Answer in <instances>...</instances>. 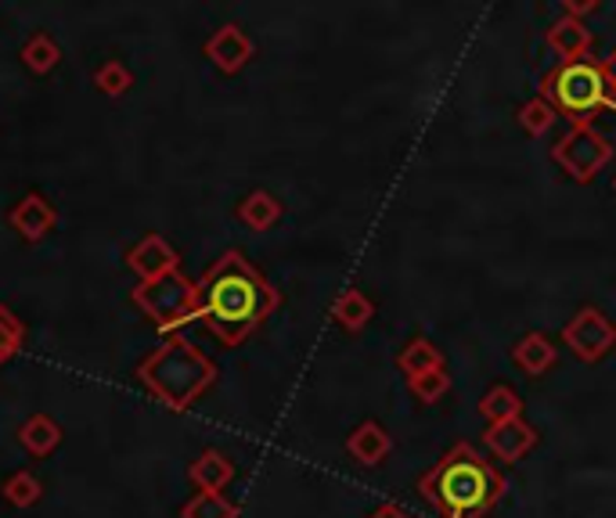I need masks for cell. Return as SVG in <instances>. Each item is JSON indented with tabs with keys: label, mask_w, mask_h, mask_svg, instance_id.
<instances>
[{
	"label": "cell",
	"mask_w": 616,
	"mask_h": 518,
	"mask_svg": "<svg viewBox=\"0 0 616 518\" xmlns=\"http://www.w3.org/2000/svg\"><path fill=\"white\" fill-rule=\"evenodd\" d=\"M397 367L404 371L408 379H419V374H425V371L443 367V353H440L437 342L411 339V342H404V350L397 353Z\"/></svg>",
	"instance_id": "cell-19"
},
{
	"label": "cell",
	"mask_w": 616,
	"mask_h": 518,
	"mask_svg": "<svg viewBox=\"0 0 616 518\" xmlns=\"http://www.w3.org/2000/svg\"><path fill=\"white\" fill-rule=\"evenodd\" d=\"M544 40H548V48L558 54V62H581V58H587V51L595 48L592 29H587L584 22H577V19H566V14L548 25Z\"/></svg>",
	"instance_id": "cell-13"
},
{
	"label": "cell",
	"mask_w": 616,
	"mask_h": 518,
	"mask_svg": "<svg viewBox=\"0 0 616 518\" xmlns=\"http://www.w3.org/2000/svg\"><path fill=\"white\" fill-rule=\"evenodd\" d=\"M278 307L281 292L238 249H227L195 284V321L224 345H242Z\"/></svg>",
	"instance_id": "cell-1"
},
{
	"label": "cell",
	"mask_w": 616,
	"mask_h": 518,
	"mask_svg": "<svg viewBox=\"0 0 616 518\" xmlns=\"http://www.w3.org/2000/svg\"><path fill=\"white\" fill-rule=\"evenodd\" d=\"M368 518H414L404 504H393V500H386V504H379L376 511H371Z\"/></svg>",
	"instance_id": "cell-30"
},
{
	"label": "cell",
	"mask_w": 616,
	"mask_h": 518,
	"mask_svg": "<svg viewBox=\"0 0 616 518\" xmlns=\"http://www.w3.org/2000/svg\"><path fill=\"white\" fill-rule=\"evenodd\" d=\"M22 62H25V69H33L37 76H48V72L59 69L62 48L48 33H33L30 40L22 43Z\"/></svg>",
	"instance_id": "cell-21"
},
{
	"label": "cell",
	"mask_w": 616,
	"mask_h": 518,
	"mask_svg": "<svg viewBox=\"0 0 616 518\" xmlns=\"http://www.w3.org/2000/svg\"><path fill=\"white\" fill-rule=\"evenodd\" d=\"M480 414L486 417L491 425L497 422H509V417H523V396L515 393L512 385H491L486 393L480 396Z\"/></svg>",
	"instance_id": "cell-20"
},
{
	"label": "cell",
	"mask_w": 616,
	"mask_h": 518,
	"mask_svg": "<svg viewBox=\"0 0 616 518\" xmlns=\"http://www.w3.org/2000/svg\"><path fill=\"white\" fill-rule=\"evenodd\" d=\"M134 307L152 317V324L166 331V335H177L181 324L195 321V284L184 278L181 270L163 273L155 281H137V288L131 292Z\"/></svg>",
	"instance_id": "cell-5"
},
{
	"label": "cell",
	"mask_w": 616,
	"mask_h": 518,
	"mask_svg": "<svg viewBox=\"0 0 616 518\" xmlns=\"http://www.w3.org/2000/svg\"><path fill=\"white\" fill-rule=\"evenodd\" d=\"M281 213H285V206L270 191H249L238 201V220L249 230H270L281 220Z\"/></svg>",
	"instance_id": "cell-18"
},
{
	"label": "cell",
	"mask_w": 616,
	"mask_h": 518,
	"mask_svg": "<svg viewBox=\"0 0 616 518\" xmlns=\"http://www.w3.org/2000/svg\"><path fill=\"white\" fill-rule=\"evenodd\" d=\"M40 494H44V486H40V479L33 472H16L11 479L4 483V497L8 504H16V508H33V504L40 500Z\"/></svg>",
	"instance_id": "cell-27"
},
{
	"label": "cell",
	"mask_w": 616,
	"mask_h": 518,
	"mask_svg": "<svg viewBox=\"0 0 616 518\" xmlns=\"http://www.w3.org/2000/svg\"><path fill=\"white\" fill-rule=\"evenodd\" d=\"M598 72H602V80H606L609 94L616 97V48L606 58H598Z\"/></svg>",
	"instance_id": "cell-29"
},
{
	"label": "cell",
	"mask_w": 616,
	"mask_h": 518,
	"mask_svg": "<svg viewBox=\"0 0 616 518\" xmlns=\"http://www.w3.org/2000/svg\"><path fill=\"white\" fill-rule=\"evenodd\" d=\"M563 345H569V353L584 364H598L616 350V324L598 307H584L566 321Z\"/></svg>",
	"instance_id": "cell-7"
},
{
	"label": "cell",
	"mask_w": 616,
	"mask_h": 518,
	"mask_svg": "<svg viewBox=\"0 0 616 518\" xmlns=\"http://www.w3.org/2000/svg\"><path fill=\"white\" fill-rule=\"evenodd\" d=\"M19 443L33 457H48L54 446L62 443V425L54 422V417H48V414H33V417H25V422L19 425Z\"/></svg>",
	"instance_id": "cell-17"
},
{
	"label": "cell",
	"mask_w": 616,
	"mask_h": 518,
	"mask_svg": "<svg viewBox=\"0 0 616 518\" xmlns=\"http://www.w3.org/2000/svg\"><path fill=\"white\" fill-rule=\"evenodd\" d=\"M94 86L102 94H109V97H120V94H126L134 86V72L126 69L123 62H116V58H112V62H105V65H97V72H94Z\"/></svg>",
	"instance_id": "cell-26"
},
{
	"label": "cell",
	"mask_w": 616,
	"mask_h": 518,
	"mask_svg": "<svg viewBox=\"0 0 616 518\" xmlns=\"http://www.w3.org/2000/svg\"><path fill=\"white\" fill-rule=\"evenodd\" d=\"M552 163L563 169L569 180L592 184L598 173L613 163V144L602 137L595 126H569L566 134L552 144Z\"/></svg>",
	"instance_id": "cell-6"
},
{
	"label": "cell",
	"mask_w": 616,
	"mask_h": 518,
	"mask_svg": "<svg viewBox=\"0 0 616 518\" xmlns=\"http://www.w3.org/2000/svg\"><path fill=\"white\" fill-rule=\"evenodd\" d=\"M408 388H411V396L419 403L433 407V403H440L443 396L451 393V374H448V367L425 371V374H419V379H408Z\"/></svg>",
	"instance_id": "cell-22"
},
{
	"label": "cell",
	"mask_w": 616,
	"mask_h": 518,
	"mask_svg": "<svg viewBox=\"0 0 616 518\" xmlns=\"http://www.w3.org/2000/svg\"><path fill=\"white\" fill-rule=\"evenodd\" d=\"M181 518H238V508L224 494H195L181 508Z\"/></svg>",
	"instance_id": "cell-24"
},
{
	"label": "cell",
	"mask_w": 616,
	"mask_h": 518,
	"mask_svg": "<svg viewBox=\"0 0 616 518\" xmlns=\"http://www.w3.org/2000/svg\"><path fill=\"white\" fill-rule=\"evenodd\" d=\"M541 97L566 115L569 126H595V115L602 108H616V97L602 80L598 62L581 58V62H558L541 76Z\"/></svg>",
	"instance_id": "cell-4"
},
{
	"label": "cell",
	"mask_w": 616,
	"mask_h": 518,
	"mask_svg": "<svg viewBox=\"0 0 616 518\" xmlns=\"http://www.w3.org/2000/svg\"><path fill=\"white\" fill-rule=\"evenodd\" d=\"M558 360V345L544 335V331H530L520 342L512 345V364L526 371L530 379H541V374H548Z\"/></svg>",
	"instance_id": "cell-14"
},
{
	"label": "cell",
	"mask_w": 616,
	"mask_h": 518,
	"mask_svg": "<svg viewBox=\"0 0 616 518\" xmlns=\"http://www.w3.org/2000/svg\"><path fill=\"white\" fill-rule=\"evenodd\" d=\"M393 450V439H390V432H386L376 417H368V422L357 425L350 436H347V454L357 460L361 468H376L382 465L386 457H390Z\"/></svg>",
	"instance_id": "cell-12"
},
{
	"label": "cell",
	"mask_w": 616,
	"mask_h": 518,
	"mask_svg": "<svg viewBox=\"0 0 616 518\" xmlns=\"http://www.w3.org/2000/svg\"><path fill=\"white\" fill-rule=\"evenodd\" d=\"M137 382L160 403H166L170 411L184 414L213 382H217V364H213L192 339L166 335V342L155 345V350L137 364Z\"/></svg>",
	"instance_id": "cell-3"
},
{
	"label": "cell",
	"mask_w": 616,
	"mask_h": 518,
	"mask_svg": "<svg viewBox=\"0 0 616 518\" xmlns=\"http://www.w3.org/2000/svg\"><path fill=\"white\" fill-rule=\"evenodd\" d=\"M505 475L465 439L454 443L419 479V494L443 518H483L505 497Z\"/></svg>",
	"instance_id": "cell-2"
},
{
	"label": "cell",
	"mask_w": 616,
	"mask_h": 518,
	"mask_svg": "<svg viewBox=\"0 0 616 518\" xmlns=\"http://www.w3.org/2000/svg\"><path fill=\"white\" fill-rule=\"evenodd\" d=\"M371 317H376V302H371L361 288H347L336 302H332V321L357 335V331H365L371 324Z\"/></svg>",
	"instance_id": "cell-16"
},
{
	"label": "cell",
	"mask_w": 616,
	"mask_h": 518,
	"mask_svg": "<svg viewBox=\"0 0 616 518\" xmlns=\"http://www.w3.org/2000/svg\"><path fill=\"white\" fill-rule=\"evenodd\" d=\"M8 220L19 230V238L40 241L51 235L54 224H59V209H54L40 191H30L22 201H16V209L8 213Z\"/></svg>",
	"instance_id": "cell-11"
},
{
	"label": "cell",
	"mask_w": 616,
	"mask_h": 518,
	"mask_svg": "<svg viewBox=\"0 0 616 518\" xmlns=\"http://www.w3.org/2000/svg\"><path fill=\"white\" fill-rule=\"evenodd\" d=\"M181 263L177 249L163 235H145L131 252H126V267H131L141 281H155L163 273H174Z\"/></svg>",
	"instance_id": "cell-10"
},
{
	"label": "cell",
	"mask_w": 616,
	"mask_h": 518,
	"mask_svg": "<svg viewBox=\"0 0 616 518\" xmlns=\"http://www.w3.org/2000/svg\"><path fill=\"white\" fill-rule=\"evenodd\" d=\"M602 4H598V0H566V4H563V11H566V19H584V14H595Z\"/></svg>",
	"instance_id": "cell-28"
},
{
	"label": "cell",
	"mask_w": 616,
	"mask_h": 518,
	"mask_svg": "<svg viewBox=\"0 0 616 518\" xmlns=\"http://www.w3.org/2000/svg\"><path fill=\"white\" fill-rule=\"evenodd\" d=\"M537 428L523 422V417H509V422H497L483 432V446L491 450L501 465H515V460H523L530 450L537 446Z\"/></svg>",
	"instance_id": "cell-8"
},
{
	"label": "cell",
	"mask_w": 616,
	"mask_h": 518,
	"mask_svg": "<svg viewBox=\"0 0 616 518\" xmlns=\"http://www.w3.org/2000/svg\"><path fill=\"white\" fill-rule=\"evenodd\" d=\"M515 120H520V126L526 130L530 137H544L558 123V112L544 97H530L526 105L520 108V115H515Z\"/></svg>",
	"instance_id": "cell-23"
},
{
	"label": "cell",
	"mask_w": 616,
	"mask_h": 518,
	"mask_svg": "<svg viewBox=\"0 0 616 518\" xmlns=\"http://www.w3.org/2000/svg\"><path fill=\"white\" fill-rule=\"evenodd\" d=\"M613 191H616V180H613Z\"/></svg>",
	"instance_id": "cell-31"
},
{
	"label": "cell",
	"mask_w": 616,
	"mask_h": 518,
	"mask_svg": "<svg viewBox=\"0 0 616 518\" xmlns=\"http://www.w3.org/2000/svg\"><path fill=\"white\" fill-rule=\"evenodd\" d=\"M188 479L198 486V494H220V489L235 479V465H232V457L220 454V450H203L195 460H192V468H188Z\"/></svg>",
	"instance_id": "cell-15"
},
{
	"label": "cell",
	"mask_w": 616,
	"mask_h": 518,
	"mask_svg": "<svg viewBox=\"0 0 616 518\" xmlns=\"http://www.w3.org/2000/svg\"><path fill=\"white\" fill-rule=\"evenodd\" d=\"M22 342H25V324L16 317V310L0 302V364L16 360L19 350H22Z\"/></svg>",
	"instance_id": "cell-25"
},
{
	"label": "cell",
	"mask_w": 616,
	"mask_h": 518,
	"mask_svg": "<svg viewBox=\"0 0 616 518\" xmlns=\"http://www.w3.org/2000/svg\"><path fill=\"white\" fill-rule=\"evenodd\" d=\"M256 54V43L249 40V33L235 22L220 25L217 33H213L206 40V58L213 65H217L220 72H227V76H235V72H242Z\"/></svg>",
	"instance_id": "cell-9"
}]
</instances>
